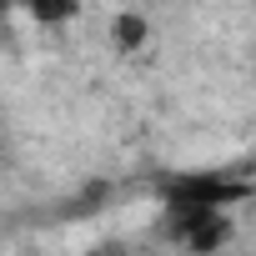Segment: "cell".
Masks as SVG:
<instances>
[{
	"instance_id": "cell-1",
	"label": "cell",
	"mask_w": 256,
	"mask_h": 256,
	"mask_svg": "<svg viewBox=\"0 0 256 256\" xmlns=\"http://www.w3.org/2000/svg\"><path fill=\"white\" fill-rule=\"evenodd\" d=\"M171 211H176V236L186 241V251L211 256V251L226 246V236H231V216H226L221 206H171Z\"/></svg>"
},
{
	"instance_id": "cell-2",
	"label": "cell",
	"mask_w": 256,
	"mask_h": 256,
	"mask_svg": "<svg viewBox=\"0 0 256 256\" xmlns=\"http://www.w3.org/2000/svg\"><path fill=\"white\" fill-rule=\"evenodd\" d=\"M241 196H251L241 181H226V176H176V181H166V201L171 206H231V201H241Z\"/></svg>"
},
{
	"instance_id": "cell-3",
	"label": "cell",
	"mask_w": 256,
	"mask_h": 256,
	"mask_svg": "<svg viewBox=\"0 0 256 256\" xmlns=\"http://www.w3.org/2000/svg\"><path fill=\"white\" fill-rule=\"evenodd\" d=\"M26 16L36 26H66L80 16V0H26Z\"/></svg>"
},
{
	"instance_id": "cell-4",
	"label": "cell",
	"mask_w": 256,
	"mask_h": 256,
	"mask_svg": "<svg viewBox=\"0 0 256 256\" xmlns=\"http://www.w3.org/2000/svg\"><path fill=\"white\" fill-rule=\"evenodd\" d=\"M110 36H116V46H120V50H141V46H146V36H151V26H146V16L120 10V16H116V26H110Z\"/></svg>"
},
{
	"instance_id": "cell-5",
	"label": "cell",
	"mask_w": 256,
	"mask_h": 256,
	"mask_svg": "<svg viewBox=\"0 0 256 256\" xmlns=\"http://www.w3.org/2000/svg\"><path fill=\"white\" fill-rule=\"evenodd\" d=\"M0 20H6V0H0Z\"/></svg>"
}]
</instances>
